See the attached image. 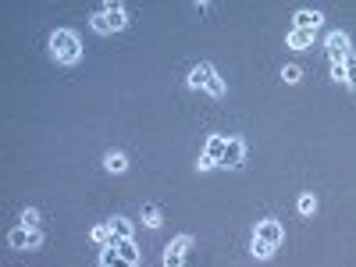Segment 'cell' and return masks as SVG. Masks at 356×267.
<instances>
[{
    "mask_svg": "<svg viewBox=\"0 0 356 267\" xmlns=\"http://www.w3.org/2000/svg\"><path fill=\"white\" fill-rule=\"evenodd\" d=\"M47 50H50V57H54L57 68H75V65L82 61V40H79L75 29H68V25L54 29L50 40H47Z\"/></svg>",
    "mask_w": 356,
    "mask_h": 267,
    "instance_id": "6da1fadb",
    "label": "cell"
},
{
    "mask_svg": "<svg viewBox=\"0 0 356 267\" xmlns=\"http://www.w3.org/2000/svg\"><path fill=\"white\" fill-rule=\"evenodd\" d=\"M324 54H328V65H332V82L346 86V65L353 57V43L346 29H332L328 40H324Z\"/></svg>",
    "mask_w": 356,
    "mask_h": 267,
    "instance_id": "7a4b0ae2",
    "label": "cell"
},
{
    "mask_svg": "<svg viewBox=\"0 0 356 267\" xmlns=\"http://www.w3.org/2000/svg\"><path fill=\"white\" fill-rule=\"evenodd\" d=\"M89 25H93V33H100V36H114V33H122V29H129V8L122 0H107V4H100L89 15Z\"/></svg>",
    "mask_w": 356,
    "mask_h": 267,
    "instance_id": "3957f363",
    "label": "cell"
},
{
    "mask_svg": "<svg viewBox=\"0 0 356 267\" xmlns=\"http://www.w3.org/2000/svg\"><path fill=\"white\" fill-rule=\"evenodd\" d=\"M8 246L11 250H40L43 246V228H25V225H15L8 232Z\"/></svg>",
    "mask_w": 356,
    "mask_h": 267,
    "instance_id": "277c9868",
    "label": "cell"
},
{
    "mask_svg": "<svg viewBox=\"0 0 356 267\" xmlns=\"http://www.w3.org/2000/svg\"><path fill=\"white\" fill-rule=\"evenodd\" d=\"M253 239L271 243L275 250H282V243H285V225H282L278 218H264V221L253 225Z\"/></svg>",
    "mask_w": 356,
    "mask_h": 267,
    "instance_id": "5b68a950",
    "label": "cell"
},
{
    "mask_svg": "<svg viewBox=\"0 0 356 267\" xmlns=\"http://www.w3.org/2000/svg\"><path fill=\"white\" fill-rule=\"evenodd\" d=\"M243 164H246V139H243V136H228L225 154H221V164H218V168L235 171V168H243Z\"/></svg>",
    "mask_w": 356,
    "mask_h": 267,
    "instance_id": "8992f818",
    "label": "cell"
},
{
    "mask_svg": "<svg viewBox=\"0 0 356 267\" xmlns=\"http://www.w3.org/2000/svg\"><path fill=\"white\" fill-rule=\"evenodd\" d=\"M189 250H193V235H175L164 246V267H186Z\"/></svg>",
    "mask_w": 356,
    "mask_h": 267,
    "instance_id": "52a82bcc",
    "label": "cell"
},
{
    "mask_svg": "<svg viewBox=\"0 0 356 267\" xmlns=\"http://www.w3.org/2000/svg\"><path fill=\"white\" fill-rule=\"evenodd\" d=\"M214 75H218V68H214L211 61H200V65H193V72L186 75V86L193 89V93H203V89L211 86Z\"/></svg>",
    "mask_w": 356,
    "mask_h": 267,
    "instance_id": "ba28073f",
    "label": "cell"
},
{
    "mask_svg": "<svg viewBox=\"0 0 356 267\" xmlns=\"http://www.w3.org/2000/svg\"><path fill=\"white\" fill-rule=\"evenodd\" d=\"M321 25H324V11L317 8H300L292 15V29H300V33H317Z\"/></svg>",
    "mask_w": 356,
    "mask_h": 267,
    "instance_id": "9c48e42d",
    "label": "cell"
},
{
    "mask_svg": "<svg viewBox=\"0 0 356 267\" xmlns=\"http://www.w3.org/2000/svg\"><path fill=\"white\" fill-rule=\"evenodd\" d=\"M104 171L107 175H125L129 171V154L118 150V146H111V150L104 154Z\"/></svg>",
    "mask_w": 356,
    "mask_h": 267,
    "instance_id": "30bf717a",
    "label": "cell"
},
{
    "mask_svg": "<svg viewBox=\"0 0 356 267\" xmlns=\"http://www.w3.org/2000/svg\"><path fill=\"white\" fill-rule=\"evenodd\" d=\"M107 225H111V235H114V243H118V239H136V225H132V221H129L125 214H114V218H111Z\"/></svg>",
    "mask_w": 356,
    "mask_h": 267,
    "instance_id": "8fae6325",
    "label": "cell"
},
{
    "mask_svg": "<svg viewBox=\"0 0 356 267\" xmlns=\"http://www.w3.org/2000/svg\"><path fill=\"white\" fill-rule=\"evenodd\" d=\"M225 143H228V136H207V143H203V157L207 161H214V164H221V154H225Z\"/></svg>",
    "mask_w": 356,
    "mask_h": 267,
    "instance_id": "7c38bea8",
    "label": "cell"
},
{
    "mask_svg": "<svg viewBox=\"0 0 356 267\" xmlns=\"http://www.w3.org/2000/svg\"><path fill=\"white\" fill-rule=\"evenodd\" d=\"M114 250H118V257H122L125 264L139 267V246H136V239H118V243H114Z\"/></svg>",
    "mask_w": 356,
    "mask_h": 267,
    "instance_id": "4fadbf2b",
    "label": "cell"
},
{
    "mask_svg": "<svg viewBox=\"0 0 356 267\" xmlns=\"http://www.w3.org/2000/svg\"><path fill=\"white\" fill-rule=\"evenodd\" d=\"M89 243H93V246H114V235H111V225L104 221V225H93V228H89Z\"/></svg>",
    "mask_w": 356,
    "mask_h": 267,
    "instance_id": "5bb4252c",
    "label": "cell"
},
{
    "mask_svg": "<svg viewBox=\"0 0 356 267\" xmlns=\"http://www.w3.org/2000/svg\"><path fill=\"white\" fill-rule=\"evenodd\" d=\"M296 214H300V218H314L317 214V196L314 193H300V196H296Z\"/></svg>",
    "mask_w": 356,
    "mask_h": 267,
    "instance_id": "9a60e30c",
    "label": "cell"
},
{
    "mask_svg": "<svg viewBox=\"0 0 356 267\" xmlns=\"http://www.w3.org/2000/svg\"><path fill=\"white\" fill-rule=\"evenodd\" d=\"M310 43H314V33H300V29H289L285 47H292V50H310Z\"/></svg>",
    "mask_w": 356,
    "mask_h": 267,
    "instance_id": "2e32d148",
    "label": "cell"
},
{
    "mask_svg": "<svg viewBox=\"0 0 356 267\" xmlns=\"http://www.w3.org/2000/svg\"><path fill=\"white\" fill-rule=\"evenodd\" d=\"M18 225H25V228H43V211H40V207H22Z\"/></svg>",
    "mask_w": 356,
    "mask_h": 267,
    "instance_id": "e0dca14e",
    "label": "cell"
},
{
    "mask_svg": "<svg viewBox=\"0 0 356 267\" xmlns=\"http://www.w3.org/2000/svg\"><path fill=\"white\" fill-rule=\"evenodd\" d=\"M143 225L157 232V228L164 225V214H161V207H154V203H146V207H143Z\"/></svg>",
    "mask_w": 356,
    "mask_h": 267,
    "instance_id": "ac0fdd59",
    "label": "cell"
},
{
    "mask_svg": "<svg viewBox=\"0 0 356 267\" xmlns=\"http://www.w3.org/2000/svg\"><path fill=\"white\" fill-rule=\"evenodd\" d=\"M203 93H207V97H214V100H225V97H228V82L221 79V72L211 79V86H207Z\"/></svg>",
    "mask_w": 356,
    "mask_h": 267,
    "instance_id": "d6986e66",
    "label": "cell"
},
{
    "mask_svg": "<svg viewBox=\"0 0 356 267\" xmlns=\"http://www.w3.org/2000/svg\"><path fill=\"white\" fill-rule=\"evenodd\" d=\"M275 253H278V250H275L271 243H260V239L250 243V257H253V260H271Z\"/></svg>",
    "mask_w": 356,
    "mask_h": 267,
    "instance_id": "ffe728a7",
    "label": "cell"
},
{
    "mask_svg": "<svg viewBox=\"0 0 356 267\" xmlns=\"http://www.w3.org/2000/svg\"><path fill=\"white\" fill-rule=\"evenodd\" d=\"M282 82L285 86H300L303 82V68L300 65H282Z\"/></svg>",
    "mask_w": 356,
    "mask_h": 267,
    "instance_id": "44dd1931",
    "label": "cell"
},
{
    "mask_svg": "<svg viewBox=\"0 0 356 267\" xmlns=\"http://www.w3.org/2000/svg\"><path fill=\"white\" fill-rule=\"evenodd\" d=\"M346 86H349L353 93H356V54L349 57V65H346Z\"/></svg>",
    "mask_w": 356,
    "mask_h": 267,
    "instance_id": "7402d4cb",
    "label": "cell"
},
{
    "mask_svg": "<svg viewBox=\"0 0 356 267\" xmlns=\"http://www.w3.org/2000/svg\"><path fill=\"white\" fill-rule=\"evenodd\" d=\"M118 267H129V264H118Z\"/></svg>",
    "mask_w": 356,
    "mask_h": 267,
    "instance_id": "603a6c76",
    "label": "cell"
}]
</instances>
